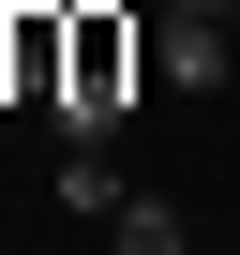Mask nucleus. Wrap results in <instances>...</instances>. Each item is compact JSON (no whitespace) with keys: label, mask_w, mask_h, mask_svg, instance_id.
<instances>
[{"label":"nucleus","mask_w":240,"mask_h":255,"mask_svg":"<svg viewBox=\"0 0 240 255\" xmlns=\"http://www.w3.org/2000/svg\"><path fill=\"white\" fill-rule=\"evenodd\" d=\"M60 135H120L135 120V30L105 15V0H75V30H60Z\"/></svg>","instance_id":"nucleus-1"},{"label":"nucleus","mask_w":240,"mask_h":255,"mask_svg":"<svg viewBox=\"0 0 240 255\" xmlns=\"http://www.w3.org/2000/svg\"><path fill=\"white\" fill-rule=\"evenodd\" d=\"M150 75H165V90L240 75V15H210V0H165V15H150Z\"/></svg>","instance_id":"nucleus-2"},{"label":"nucleus","mask_w":240,"mask_h":255,"mask_svg":"<svg viewBox=\"0 0 240 255\" xmlns=\"http://www.w3.org/2000/svg\"><path fill=\"white\" fill-rule=\"evenodd\" d=\"M60 30H75V0H15L0 15V90L15 105H60Z\"/></svg>","instance_id":"nucleus-3"},{"label":"nucleus","mask_w":240,"mask_h":255,"mask_svg":"<svg viewBox=\"0 0 240 255\" xmlns=\"http://www.w3.org/2000/svg\"><path fill=\"white\" fill-rule=\"evenodd\" d=\"M120 195H135V180L105 165V135H60V210H75V225H105Z\"/></svg>","instance_id":"nucleus-4"},{"label":"nucleus","mask_w":240,"mask_h":255,"mask_svg":"<svg viewBox=\"0 0 240 255\" xmlns=\"http://www.w3.org/2000/svg\"><path fill=\"white\" fill-rule=\"evenodd\" d=\"M105 255H195V225H180L165 195H120V210H105Z\"/></svg>","instance_id":"nucleus-5"},{"label":"nucleus","mask_w":240,"mask_h":255,"mask_svg":"<svg viewBox=\"0 0 240 255\" xmlns=\"http://www.w3.org/2000/svg\"><path fill=\"white\" fill-rule=\"evenodd\" d=\"M210 15H240V0H210Z\"/></svg>","instance_id":"nucleus-6"},{"label":"nucleus","mask_w":240,"mask_h":255,"mask_svg":"<svg viewBox=\"0 0 240 255\" xmlns=\"http://www.w3.org/2000/svg\"><path fill=\"white\" fill-rule=\"evenodd\" d=\"M0 105H15V90H0Z\"/></svg>","instance_id":"nucleus-7"}]
</instances>
